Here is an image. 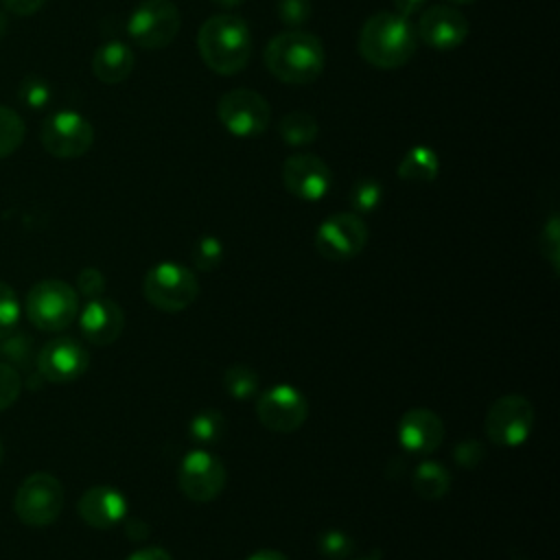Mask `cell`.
Listing matches in <instances>:
<instances>
[{
  "label": "cell",
  "instance_id": "3957f363",
  "mask_svg": "<svg viewBox=\"0 0 560 560\" xmlns=\"http://www.w3.org/2000/svg\"><path fill=\"white\" fill-rule=\"evenodd\" d=\"M197 48L203 63L223 77L241 72L252 55V35L243 18L217 13L197 33Z\"/></svg>",
  "mask_w": 560,
  "mask_h": 560
},
{
  "label": "cell",
  "instance_id": "d590c367",
  "mask_svg": "<svg viewBox=\"0 0 560 560\" xmlns=\"http://www.w3.org/2000/svg\"><path fill=\"white\" fill-rule=\"evenodd\" d=\"M103 287H105V278H103V273L96 269V267H85V269H81L79 271V276H77V289H79V293H83L85 298H96L101 291H103Z\"/></svg>",
  "mask_w": 560,
  "mask_h": 560
},
{
  "label": "cell",
  "instance_id": "83f0119b",
  "mask_svg": "<svg viewBox=\"0 0 560 560\" xmlns=\"http://www.w3.org/2000/svg\"><path fill=\"white\" fill-rule=\"evenodd\" d=\"M18 101L31 109H44L52 101V88L46 79L28 74L18 85Z\"/></svg>",
  "mask_w": 560,
  "mask_h": 560
},
{
  "label": "cell",
  "instance_id": "603a6c76",
  "mask_svg": "<svg viewBox=\"0 0 560 560\" xmlns=\"http://www.w3.org/2000/svg\"><path fill=\"white\" fill-rule=\"evenodd\" d=\"M278 133L289 147H306L317 138L319 127L315 116L306 112H289L280 118Z\"/></svg>",
  "mask_w": 560,
  "mask_h": 560
},
{
  "label": "cell",
  "instance_id": "5bb4252c",
  "mask_svg": "<svg viewBox=\"0 0 560 560\" xmlns=\"http://www.w3.org/2000/svg\"><path fill=\"white\" fill-rule=\"evenodd\" d=\"M416 37L429 48L448 52L459 48L470 31L466 15L451 4H431L427 7L416 22Z\"/></svg>",
  "mask_w": 560,
  "mask_h": 560
},
{
  "label": "cell",
  "instance_id": "5b68a950",
  "mask_svg": "<svg viewBox=\"0 0 560 560\" xmlns=\"http://www.w3.org/2000/svg\"><path fill=\"white\" fill-rule=\"evenodd\" d=\"M142 291L155 308L177 313L197 300L199 280L188 267L179 262H160L147 271Z\"/></svg>",
  "mask_w": 560,
  "mask_h": 560
},
{
  "label": "cell",
  "instance_id": "b9f144b4",
  "mask_svg": "<svg viewBox=\"0 0 560 560\" xmlns=\"http://www.w3.org/2000/svg\"><path fill=\"white\" fill-rule=\"evenodd\" d=\"M217 7H221V9H234V7H238L243 0H212Z\"/></svg>",
  "mask_w": 560,
  "mask_h": 560
},
{
  "label": "cell",
  "instance_id": "8992f818",
  "mask_svg": "<svg viewBox=\"0 0 560 560\" xmlns=\"http://www.w3.org/2000/svg\"><path fill=\"white\" fill-rule=\"evenodd\" d=\"M15 516L31 527H46L55 523L63 510V486L50 472L28 475L13 499Z\"/></svg>",
  "mask_w": 560,
  "mask_h": 560
},
{
  "label": "cell",
  "instance_id": "1f68e13d",
  "mask_svg": "<svg viewBox=\"0 0 560 560\" xmlns=\"http://www.w3.org/2000/svg\"><path fill=\"white\" fill-rule=\"evenodd\" d=\"M317 547H319L322 556H326L330 560H339L352 551V538L341 529H328V532L319 534Z\"/></svg>",
  "mask_w": 560,
  "mask_h": 560
},
{
  "label": "cell",
  "instance_id": "836d02e7",
  "mask_svg": "<svg viewBox=\"0 0 560 560\" xmlns=\"http://www.w3.org/2000/svg\"><path fill=\"white\" fill-rule=\"evenodd\" d=\"M558 217H551L545 228H542V234H540V249H542V256L549 260L551 269L558 271L560 267V230H558Z\"/></svg>",
  "mask_w": 560,
  "mask_h": 560
},
{
  "label": "cell",
  "instance_id": "8fae6325",
  "mask_svg": "<svg viewBox=\"0 0 560 560\" xmlns=\"http://www.w3.org/2000/svg\"><path fill=\"white\" fill-rule=\"evenodd\" d=\"M368 243V225L354 212H337L328 217L315 232V249L326 260L343 262L363 252Z\"/></svg>",
  "mask_w": 560,
  "mask_h": 560
},
{
  "label": "cell",
  "instance_id": "4316f807",
  "mask_svg": "<svg viewBox=\"0 0 560 560\" xmlns=\"http://www.w3.org/2000/svg\"><path fill=\"white\" fill-rule=\"evenodd\" d=\"M26 127L18 112L0 105V160L11 155L24 140Z\"/></svg>",
  "mask_w": 560,
  "mask_h": 560
},
{
  "label": "cell",
  "instance_id": "f35d334b",
  "mask_svg": "<svg viewBox=\"0 0 560 560\" xmlns=\"http://www.w3.org/2000/svg\"><path fill=\"white\" fill-rule=\"evenodd\" d=\"M394 2V9L398 15H405V18H411V15H418L427 0H392Z\"/></svg>",
  "mask_w": 560,
  "mask_h": 560
},
{
  "label": "cell",
  "instance_id": "f6af8a7d",
  "mask_svg": "<svg viewBox=\"0 0 560 560\" xmlns=\"http://www.w3.org/2000/svg\"><path fill=\"white\" fill-rule=\"evenodd\" d=\"M2 455H4V451H2V442H0V462H2Z\"/></svg>",
  "mask_w": 560,
  "mask_h": 560
},
{
  "label": "cell",
  "instance_id": "4fadbf2b",
  "mask_svg": "<svg viewBox=\"0 0 560 560\" xmlns=\"http://www.w3.org/2000/svg\"><path fill=\"white\" fill-rule=\"evenodd\" d=\"M256 416L273 433H293L304 424L308 402L293 385H273L258 396Z\"/></svg>",
  "mask_w": 560,
  "mask_h": 560
},
{
  "label": "cell",
  "instance_id": "d4e9b609",
  "mask_svg": "<svg viewBox=\"0 0 560 560\" xmlns=\"http://www.w3.org/2000/svg\"><path fill=\"white\" fill-rule=\"evenodd\" d=\"M381 199H383V186L374 177H359L348 192V201L354 214H365L376 210L381 206Z\"/></svg>",
  "mask_w": 560,
  "mask_h": 560
},
{
  "label": "cell",
  "instance_id": "ab89813d",
  "mask_svg": "<svg viewBox=\"0 0 560 560\" xmlns=\"http://www.w3.org/2000/svg\"><path fill=\"white\" fill-rule=\"evenodd\" d=\"M125 529H127V536H129L131 540H144V538L149 536V527H147V523H142V521H138V518L127 521Z\"/></svg>",
  "mask_w": 560,
  "mask_h": 560
},
{
  "label": "cell",
  "instance_id": "f546056e",
  "mask_svg": "<svg viewBox=\"0 0 560 560\" xmlns=\"http://www.w3.org/2000/svg\"><path fill=\"white\" fill-rule=\"evenodd\" d=\"M223 258V245L217 236H203L192 247V262L201 271L214 269Z\"/></svg>",
  "mask_w": 560,
  "mask_h": 560
},
{
  "label": "cell",
  "instance_id": "cb8c5ba5",
  "mask_svg": "<svg viewBox=\"0 0 560 560\" xmlns=\"http://www.w3.org/2000/svg\"><path fill=\"white\" fill-rule=\"evenodd\" d=\"M225 431V416L219 409H201L190 418L188 433L197 444H214Z\"/></svg>",
  "mask_w": 560,
  "mask_h": 560
},
{
  "label": "cell",
  "instance_id": "e575fe53",
  "mask_svg": "<svg viewBox=\"0 0 560 560\" xmlns=\"http://www.w3.org/2000/svg\"><path fill=\"white\" fill-rule=\"evenodd\" d=\"M483 455H486V451H483L481 442H477V440H464V442H459V444L453 448V459H455L462 468H475V466H479V464L483 462Z\"/></svg>",
  "mask_w": 560,
  "mask_h": 560
},
{
  "label": "cell",
  "instance_id": "7bdbcfd3",
  "mask_svg": "<svg viewBox=\"0 0 560 560\" xmlns=\"http://www.w3.org/2000/svg\"><path fill=\"white\" fill-rule=\"evenodd\" d=\"M7 28H9V15H7V11L0 9V37L7 33Z\"/></svg>",
  "mask_w": 560,
  "mask_h": 560
},
{
  "label": "cell",
  "instance_id": "484cf974",
  "mask_svg": "<svg viewBox=\"0 0 560 560\" xmlns=\"http://www.w3.org/2000/svg\"><path fill=\"white\" fill-rule=\"evenodd\" d=\"M258 385H260L258 374L249 365H243V363L230 365L223 374V387L236 400H245V398L254 396L258 392Z\"/></svg>",
  "mask_w": 560,
  "mask_h": 560
},
{
  "label": "cell",
  "instance_id": "2e32d148",
  "mask_svg": "<svg viewBox=\"0 0 560 560\" xmlns=\"http://www.w3.org/2000/svg\"><path fill=\"white\" fill-rule=\"evenodd\" d=\"M90 365V354L72 337H57L44 343L37 354V370L50 383H70L83 376Z\"/></svg>",
  "mask_w": 560,
  "mask_h": 560
},
{
  "label": "cell",
  "instance_id": "f1b7e54d",
  "mask_svg": "<svg viewBox=\"0 0 560 560\" xmlns=\"http://www.w3.org/2000/svg\"><path fill=\"white\" fill-rule=\"evenodd\" d=\"M20 322V300L7 282H0V339H7Z\"/></svg>",
  "mask_w": 560,
  "mask_h": 560
},
{
  "label": "cell",
  "instance_id": "ac0fdd59",
  "mask_svg": "<svg viewBox=\"0 0 560 560\" xmlns=\"http://www.w3.org/2000/svg\"><path fill=\"white\" fill-rule=\"evenodd\" d=\"M77 512L90 527L109 529L127 516V501L125 494L112 486H92L81 494Z\"/></svg>",
  "mask_w": 560,
  "mask_h": 560
},
{
  "label": "cell",
  "instance_id": "e0dca14e",
  "mask_svg": "<svg viewBox=\"0 0 560 560\" xmlns=\"http://www.w3.org/2000/svg\"><path fill=\"white\" fill-rule=\"evenodd\" d=\"M442 440L444 422L435 411L427 407H413L398 420V442L409 453L429 455L442 444Z\"/></svg>",
  "mask_w": 560,
  "mask_h": 560
},
{
  "label": "cell",
  "instance_id": "52a82bcc",
  "mask_svg": "<svg viewBox=\"0 0 560 560\" xmlns=\"http://www.w3.org/2000/svg\"><path fill=\"white\" fill-rule=\"evenodd\" d=\"M179 26L182 15L173 0H142L127 18L129 39L144 50L168 46L177 37Z\"/></svg>",
  "mask_w": 560,
  "mask_h": 560
},
{
  "label": "cell",
  "instance_id": "bcb514c9",
  "mask_svg": "<svg viewBox=\"0 0 560 560\" xmlns=\"http://www.w3.org/2000/svg\"><path fill=\"white\" fill-rule=\"evenodd\" d=\"M363 560H374V558H363Z\"/></svg>",
  "mask_w": 560,
  "mask_h": 560
},
{
  "label": "cell",
  "instance_id": "7c38bea8",
  "mask_svg": "<svg viewBox=\"0 0 560 560\" xmlns=\"http://www.w3.org/2000/svg\"><path fill=\"white\" fill-rule=\"evenodd\" d=\"M225 479H228V472L223 462L203 448L190 451L182 459V466L177 472L179 490L190 501H197V503L217 499L225 488Z\"/></svg>",
  "mask_w": 560,
  "mask_h": 560
},
{
  "label": "cell",
  "instance_id": "7402d4cb",
  "mask_svg": "<svg viewBox=\"0 0 560 560\" xmlns=\"http://www.w3.org/2000/svg\"><path fill=\"white\" fill-rule=\"evenodd\" d=\"M413 490L427 501L442 499L451 488V472L440 462H422L413 470Z\"/></svg>",
  "mask_w": 560,
  "mask_h": 560
},
{
  "label": "cell",
  "instance_id": "7a4b0ae2",
  "mask_svg": "<svg viewBox=\"0 0 560 560\" xmlns=\"http://www.w3.org/2000/svg\"><path fill=\"white\" fill-rule=\"evenodd\" d=\"M418 46L416 28L409 18L378 11L370 15L359 31L361 57L381 70H394L405 66Z\"/></svg>",
  "mask_w": 560,
  "mask_h": 560
},
{
  "label": "cell",
  "instance_id": "8d00e7d4",
  "mask_svg": "<svg viewBox=\"0 0 560 560\" xmlns=\"http://www.w3.org/2000/svg\"><path fill=\"white\" fill-rule=\"evenodd\" d=\"M44 4H46V0H2L4 11L13 13V15H20V18L37 13Z\"/></svg>",
  "mask_w": 560,
  "mask_h": 560
},
{
  "label": "cell",
  "instance_id": "44dd1931",
  "mask_svg": "<svg viewBox=\"0 0 560 560\" xmlns=\"http://www.w3.org/2000/svg\"><path fill=\"white\" fill-rule=\"evenodd\" d=\"M440 171L438 153L427 144L411 147L398 162V177L407 182H433Z\"/></svg>",
  "mask_w": 560,
  "mask_h": 560
},
{
  "label": "cell",
  "instance_id": "ffe728a7",
  "mask_svg": "<svg viewBox=\"0 0 560 560\" xmlns=\"http://www.w3.org/2000/svg\"><path fill=\"white\" fill-rule=\"evenodd\" d=\"M133 63H136V55H133L131 46H127L125 42H118V39L105 42L92 55V72L98 81H103L107 85L122 83L131 74Z\"/></svg>",
  "mask_w": 560,
  "mask_h": 560
},
{
  "label": "cell",
  "instance_id": "60d3db41",
  "mask_svg": "<svg viewBox=\"0 0 560 560\" xmlns=\"http://www.w3.org/2000/svg\"><path fill=\"white\" fill-rule=\"evenodd\" d=\"M247 560H289V558L276 549H260V551L252 553Z\"/></svg>",
  "mask_w": 560,
  "mask_h": 560
},
{
  "label": "cell",
  "instance_id": "9c48e42d",
  "mask_svg": "<svg viewBox=\"0 0 560 560\" xmlns=\"http://www.w3.org/2000/svg\"><path fill=\"white\" fill-rule=\"evenodd\" d=\"M534 427V407L521 394L497 398L486 413L483 429L494 446H518L527 440Z\"/></svg>",
  "mask_w": 560,
  "mask_h": 560
},
{
  "label": "cell",
  "instance_id": "4dcf8cb0",
  "mask_svg": "<svg viewBox=\"0 0 560 560\" xmlns=\"http://www.w3.org/2000/svg\"><path fill=\"white\" fill-rule=\"evenodd\" d=\"M276 11L284 26L300 28L311 20L313 4H311V0H278Z\"/></svg>",
  "mask_w": 560,
  "mask_h": 560
},
{
  "label": "cell",
  "instance_id": "74e56055",
  "mask_svg": "<svg viewBox=\"0 0 560 560\" xmlns=\"http://www.w3.org/2000/svg\"><path fill=\"white\" fill-rule=\"evenodd\" d=\"M127 560H173L171 553L162 547H144V549H138L133 551Z\"/></svg>",
  "mask_w": 560,
  "mask_h": 560
},
{
  "label": "cell",
  "instance_id": "277c9868",
  "mask_svg": "<svg viewBox=\"0 0 560 560\" xmlns=\"http://www.w3.org/2000/svg\"><path fill=\"white\" fill-rule=\"evenodd\" d=\"M26 317L28 322L46 332L68 328L79 313V295L63 280H39L26 293Z\"/></svg>",
  "mask_w": 560,
  "mask_h": 560
},
{
  "label": "cell",
  "instance_id": "d6986e66",
  "mask_svg": "<svg viewBox=\"0 0 560 560\" xmlns=\"http://www.w3.org/2000/svg\"><path fill=\"white\" fill-rule=\"evenodd\" d=\"M79 326H81V335L90 343L107 346L120 337L125 328V315L114 300L92 298L79 315Z\"/></svg>",
  "mask_w": 560,
  "mask_h": 560
},
{
  "label": "cell",
  "instance_id": "ba28073f",
  "mask_svg": "<svg viewBox=\"0 0 560 560\" xmlns=\"http://www.w3.org/2000/svg\"><path fill=\"white\" fill-rule=\"evenodd\" d=\"M217 116L225 131L236 138H254L269 127L271 107L267 98L254 90H230L219 98Z\"/></svg>",
  "mask_w": 560,
  "mask_h": 560
},
{
  "label": "cell",
  "instance_id": "d6a6232c",
  "mask_svg": "<svg viewBox=\"0 0 560 560\" xmlns=\"http://www.w3.org/2000/svg\"><path fill=\"white\" fill-rule=\"evenodd\" d=\"M22 392V376L18 370L4 361H0V411L9 409Z\"/></svg>",
  "mask_w": 560,
  "mask_h": 560
},
{
  "label": "cell",
  "instance_id": "6da1fadb",
  "mask_svg": "<svg viewBox=\"0 0 560 560\" xmlns=\"http://www.w3.org/2000/svg\"><path fill=\"white\" fill-rule=\"evenodd\" d=\"M262 59L267 70L289 85L313 83L326 66V52L319 37L300 28L273 35Z\"/></svg>",
  "mask_w": 560,
  "mask_h": 560
},
{
  "label": "cell",
  "instance_id": "9a60e30c",
  "mask_svg": "<svg viewBox=\"0 0 560 560\" xmlns=\"http://www.w3.org/2000/svg\"><path fill=\"white\" fill-rule=\"evenodd\" d=\"M284 188L304 201H319L332 184L328 164L313 153H293L282 164Z\"/></svg>",
  "mask_w": 560,
  "mask_h": 560
},
{
  "label": "cell",
  "instance_id": "30bf717a",
  "mask_svg": "<svg viewBox=\"0 0 560 560\" xmlns=\"http://www.w3.org/2000/svg\"><path fill=\"white\" fill-rule=\"evenodd\" d=\"M39 140L50 155L59 160H72L90 151L94 142V127L83 114L61 109L44 120Z\"/></svg>",
  "mask_w": 560,
  "mask_h": 560
},
{
  "label": "cell",
  "instance_id": "ee69618b",
  "mask_svg": "<svg viewBox=\"0 0 560 560\" xmlns=\"http://www.w3.org/2000/svg\"><path fill=\"white\" fill-rule=\"evenodd\" d=\"M451 2H455V4H468V2H475V0H451Z\"/></svg>",
  "mask_w": 560,
  "mask_h": 560
}]
</instances>
